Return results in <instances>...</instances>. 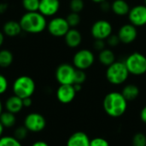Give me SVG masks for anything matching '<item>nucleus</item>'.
Instances as JSON below:
<instances>
[{
  "label": "nucleus",
  "mask_w": 146,
  "mask_h": 146,
  "mask_svg": "<svg viewBox=\"0 0 146 146\" xmlns=\"http://www.w3.org/2000/svg\"><path fill=\"white\" fill-rule=\"evenodd\" d=\"M99 62L106 67H109L115 62V55L114 51L110 48H105L103 50L99 51L98 54Z\"/></svg>",
  "instance_id": "21"
},
{
  "label": "nucleus",
  "mask_w": 146,
  "mask_h": 146,
  "mask_svg": "<svg viewBox=\"0 0 146 146\" xmlns=\"http://www.w3.org/2000/svg\"><path fill=\"white\" fill-rule=\"evenodd\" d=\"M106 44L108 46L110 47H116L118 46L120 44H121V41H120V38L118 37L117 34H111L107 39H106Z\"/></svg>",
  "instance_id": "31"
},
{
  "label": "nucleus",
  "mask_w": 146,
  "mask_h": 146,
  "mask_svg": "<svg viewBox=\"0 0 146 146\" xmlns=\"http://www.w3.org/2000/svg\"><path fill=\"white\" fill-rule=\"evenodd\" d=\"M145 4L146 5V0H145Z\"/></svg>",
  "instance_id": "45"
},
{
  "label": "nucleus",
  "mask_w": 146,
  "mask_h": 146,
  "mask_svg": "<svg viewBox=\"0 0 146 146\" xmlns=\"http://www.w3.org/2000/svg\"><path fill=\"white\" fill-rule=\"evenodd\" d=\"M3 132H4V127L2 125V123L0 122V138L2 137V136H3Z\"/></svg>",
  "instance_id": "42"
},
{
  "label": "nucleus",
  "mask_w": 146,
  "mask_h": 146,
  "mask_svg": "<svg viewBox=\"0 0 146 146\" xmlns=\"http://www.w3.org/2000/svg\"><path fill=\"white\" fill-rule=\"evenodd\" d=\"M22 102H23V106H24V108H29V107H31L32 104H33L32 98H24V99H22Z\"/></svg>",
  "instance_id": "37"
},
{
  "label": "nucleus",
  "mask_w": 146,
  "mask_h": 146,
  "mask_svg": "<svg viewBox=\"0 0 146 146\" xmlns=\"http://www.w3.org/2000/svg\"><path fill=\"white\" fill-rule=\"evenodd\" d=\"M106 45H107L106 40H103V39H95L93 43V47L98 51H101L104 49H105Z\"/></svg>",
  "instance_id": "34"
},
{
  "label": "nucleus",
  "mask_w": 146,
  "mask_h": 146,
  "mask_svg": "<svg viewBox=\"0 0 146 146\" xmlns=\"http://www.w3.org/2000/svg\"><path fill=\"white\" fill-rule=\"evenodd\" d=\"M100 5H101V9H102L103 11L107 12L108 10L111 9V4H110V3L107 2V0L104 1V2H103L102 3H100Z\"/></svg>",
  "instance_id": "35"
},
{
  "label": "nucleus",
  "mask_w": 146,
  "mask_h": 146,
  "mask_svg": "<svg viewBox=\"0 0 146 146\" xmlns=\"http://www.w3.org/2000/svg\"><path fill=\"white\" fill-rule=\"evenodd\" d=\"M121 92L127 102H132L139 98L140 90L139 86L134 84H127L122 88Z\"/></svg>",
  "instance_id": "20"
},
{
  "label": "nucleus",
  "mask_w": 146,
  "mask_h": 146,
  "mask_svg": "<svg viewBox=\"0 0 146 146\" xmlns=\"http://www.w3.org/2000/svg\"><path fill=\"white\" fill-rule=\"evenodd\" d=\"M3 111V103L0 99V115L2 114V112Z\"/></svg>",
  "instance_id": "44"
},
{
  "label": "nucleus",
  "mask_w": 146,
  "mask_h": 146,
  "mask_svg": "<svg viewBox=\"0 0 146 146\" xmlns=\"http://www.w3.org/2000/svg\"><path fill=\"white\" fill-rule=\"evenodd\" d=\"M23 126L29 131V133H40L46 127V120L40 113H29L24 119Z\"/></svg>",
  "instance_id": "7"
},
{
  "label": "nucleus",
  "mask_w": 146,
  "mask_h": 146,
  "mask_svg": "<svg viewBox=\"0 0 146 146\" xmlns=\"http://www.w3.org/2000/svg\"><path fill=\"white\" fill-rule=\"evenodd\" d=\"M91 139L89 136L84 132L74 133L67 141L66 146H90Z\"/></svg>",
  "instance_id": "15"
},
{
  "label": "nucleus",
  "mask_w": 146,
  "mask_h": 146,
  "mask_svg": "<svg viewBox=\"0 0 146 146\" xmlns=\"http://www.w3.org/2000/svg\"><path fill=\"white\" fill-rule=\"evenodd\" d=\"M60 9L59 0H40L38 12L45 17L55 15Z\"/></svg>",
  "instance_id": "14"
},
{
  "label": "nucleus",
  "mask_w": 146,
  "mask_h": 146,
  "mask_svg": "<svg viewBox=\"0 0 146 146\" xmlns=\"http://www.w3.org/2000/svg\"><path fill=\"white\" fill-rule=\"evenodd\" d=\"M129 23L136 27H144L146 25V5L138 4L130 9L127 15Z\"/></svg>",
  "instance_id": "11"
},
{
  "label": "nucleus",
  "mask_w": 146,
  "mask_h": 146,
  "mask_svg": "<svg viewBox=\"0 0 146 146\" xmlns=\"http://www.w3.org/2000/svg\"><path fill=\"white\" fill-rule=\"evenodd\" d=\"M86 80V74L84 70L76 69L75 75H74V84H80L83 85Z\"/></svg>",
  "instance_id": "30"
},
{
  "label": "nucleus",
  "mask_w": 146,
  "mask_h": 146,
  "mask_svg": "<svg viewBox=\"0 0 146 146\" xmlns=\"http://www.w3.org/2000/svg\"><path fill=\"white\" fill-rule=\"evenodd\" d=\"M92 2H93V3H102L103 2H104V1H106V0H91Z\"/></svg>",
  "instance_id": "43"
},
{
  "label": "nucleus",
  "mask_w": 146,
  "mask_h": 146,
  "mask_svg": "<svg viewBox=\"0 0 146 146\" xmlns=\"http://www.w3.org/2000/svg\"><path fill=\"white\" fill-rule=\"evenodd\" d=\"M139 116H140V120L142 121V122H144L146 125V105L142 108Z\"/></svg>",
  "instance_id": "36"
},
{
  "label": "nucleus",
  "mask_w": 146,
  "mask_h": 146,
  "mask_svg": "<svg viewBox=\"0 0 146 146\" xmlns=\"http://www.w3.org/2000/svg\"><path fill=\"white\" fill-rule=\"evenodd\" d=\"M3 40H4V33L0 32V47L2 46V44L3 43Z\"/></svg>",
  "instance_id": "41"
},
{
  "label": "nucleus",
  "mask_w": 146,
  "mask_h": 146,
  "mask_svg": "<svg viewBox=\"0 0 146 146\" xmlns=\"http://www.w3.org/2000/svg\"><path fill=\"white\" fill-rule=\"evenodd\" d=\"M40 0H22V6L27 12L38 11Z\"/></svg>",
  "instance_id": "25"
},
{
  "label": "nucleus",
  "mask_w": 146,
  "mask_h": 146,
  "mask_svg": "<svg viewBox=\"0 0 146 146\" xmlns=\"http://www.w3.org/2000/svg\"><path fill=\"white\" fill-rule=\"evenodd\" d=\"M73 86H74V87L76 92H80L81 89H82V85H80V84H73Z\"/></svg>",
  "instance_id": "40"
},
{
  "label": "nucleus",
  "mask_w": 146,
  "mask_h": 146,
  "mask_svg": "<svg viewBox=\"0 0 146 146\" xmlns=\"http://www.w3.org/2000/svg\"><path fill=\"white\" fill-rule=\"evenodd\" d=\"M95 62L93 52L88 49H81L75 52L73 57V65L76 69L86 71Z\"/></svg>",
  "instance_id": "6"
},
{
  "label": "nucleus",
  "mask_w": 146,
  "mask_h": 146,
  "mask_svg": "<svg viewBox=\"0 0 146 146\" xmlns=\"http://www.w3.org/2000/svg\"><path fill=\"white\" fill-rule=\"evenodd\" d=\"M132 146H146V134L144 133H137L133 136Z\"/></svg>",
  "instance_id": "27"
},
{
  "label": "nucleus",
  "mask_w": 146,
  "mask_h": 146,
  "mask_svg": "<svg viewBox=\"0 0 146 146\" xmlns=\"http://www.w3.org/2000/svg\"><path fill=\"white\" fill-rule=\"evenodd\" d=\"M31 146H50L46 142L43 141V140H38V141H36L34 142Z\"/></svg>",
  "instance_id": "39"
},
{
  "label": "nucleus",
  "mask_w": 146,
  "mask_h": 146,
  "mask_svg": "<svg viewBox=\"0 0 146 146\" xmlns=\"http://www.w3.org/2000/svg\"><path fill=\"white\" fill-rule=\"evenodd\" d=\"M8 9V4L6 3H0V14H3Z\"/></svg>",
  "instance_id": "38"
},
{
  "label": "nucleus",
  "mask_w": 146,
  "mask_h": 146,
  "mask_svg": "<svg viewBox=\"0 0 146 146\" xmlns=\"http://www.w3.org/2000/svg\"><path fill=\"white\" fill-rule=\"evenodd\" d=\"M113 33L112 24L104 19L96 21L91 27V34L94 39L106 40Z\"/></svg>",
  "instance_id": "8"
},
{
  "label": "nucleus",
  "mask_w": 146,
  "mask_h": 146,
  "mask_svg": "<svg viewBox=\"0 0 146 146\" xmlns=\"http://www.w3.org/2000/svg\"><path fill=\"white\" fill-rule=\"evenodd\" d=\"M130 74L125 65L124 62L115 61L114 63L107 67L105 76L107 80L114 86H120L124 84Z\"/></svg>",
  "instance_id": "3"
},
{
  "label": "nucleus",
  "mask_w": 146,
  "mask_h": 146,
  "mask_svg": "<svg viewBox=\"0 0 146 146\" xmlns=\"http://www.w3.org/2000/svg\"><path fill=\"white\" fill-rule=\"evenodd\" d=\"M19 22L22 31L33 34L42 33L47 27L48 24L45 16H44L38 11L27 12L21 16Z\"/></svg>",
  "instance_id": "2"
},
{
  "label": "nucleus",
  "mask_w": 146,
  "mask_h": 146,
  "mask_svg": "<svg viewBox=\"0 0 146 146\" xmlns=\"http://www.w3.org/2000/svg\"><path fill=\"white\" fill-rule=\"evenodd\" d=\"M0 122L4 127V128H11L16 123L15 115L7 110L3 111L0 115Z\"/></svg>",
  "instance_id": "22"
},
{
  "label": "nucleus",
  "mask_w": 146,
  "mask_h": 146,
  "mask_svg": "<svg viewBox=\"0 0 146 146\" xmlns=\"http://www.w3.org/2000/svg\"><path fill=\"white\" fill-rule=\"evenodd\" d=\"M76 68L74 65L62 63L56 70V79L60 85H73Z\"/></svg>",
  "instance_id": "9"
},
{
  "label": "nucleus",
  "mask_w": 146,
  "mask_h": 146,
  "mask_svg": "<svg viewBox=\"0 0 146 146\" xmlns=\"http://www.w3.org/2000/svg\"><path fill=\"white\" fill-rule=\"evenodd\" d=\"M3 33L8 37H16L18 36L21 32V27L19 21H8L3 27Z\"/></svg>",
  "instance_id": "19"
},
{
  "label": "nucleus",
  "mask_w": 146,
  "mask_h": 146,
  "mask_svg": "<svg viewBox=\"0 0 146 146\" xmlns=\"http://www.w3.org/2000/svg\"><path fill=\"white\" fill-rule=\"evenodd\" d=\"M85 3L83 0H71L69 3V9L71 12L80 13L84 9Z\"/></svg>",
  "instance_id": "29"
},
{
  "label": "nucleus",
  "mask_w": 146,
  "mask_h": 146,
  "mask_svg": "<svg viewBox=\"0 0 146 146\" xmlns=\"http://www.w3.org/2000/svg\"><path fill=\"white\" fill-rule=\"evenodd\" d=\"M9 86V82L7 78L0 74V95H3L6 92Z\"/></svg>",
  "instance_id": "33"
},
{
  "label": "nucleus",
  "mask_w": 146,
  "mask_h": 146,
  "mask_svg": "<svg viewBox=\"0 0 146 146\" xmlns=\"http://www.w3.org/2000/svg\"><path fill=\"white\" fill-rule=\"evenodd\" d=\"M117 35L121 43L124 44H130L133 43L138 37V30L135 26L131 23L122 25L118 30Z\"/></svg>",
  "instance_id": "12"
},
{
  "label": "nucleus",
  "mask_w": 146,
  "mask_h": 146,
  "mask_svg": "<svg viewBox=\"0 0 146 146\" xmlns=\"http://www.w3.org/2000/svg\"><path fill=\"white\" fill-rule=\"evenodd\" d=\"M76 91L73 85H60L56 90V98L63 104H70L76 96Z\"/></svg>",
  "instance_id": "13"
},
{
  "label": "nucleus",
  "mask_w": 146,
  "mask_h": 146,
  "mask_svg": "<svg viewBox=\"0 0 146 146\" xmlns=\"http://www.w3.org/2000/svg\"><path fill=\"white\" fill-rule=\"evenodd\" d=\"M64 40L69 48H77L82 42L81 33L76 28H70L64 36Z\"/></svg>",
  "instance_id": "16"
},
{
  "label": "nucleus",
  "mask_w": 146,
  "mask_h": 146,
  "mask_svg": "<svg viewBox=\"0 0 146 146\" xmlns=\"http://www.w3.org/2000/svg\"><path fill=\"white\" fill-rule=\"evenodd\" d=\"M14 60V56L11 51L9 50H0V67L8 68L9 67Z\"/></svg>",
  "instance_id": "23"
},
{
  "label": "nucleus",
  "mask_w": 146,
  "mask_h": 146,
  "mask_svg": "<svg viewBox=\"0 0 146 146\" xmlns=\"http://www.w3.org/2000/svg\"><path fill=\"white\" fill-rule=\"evenodd\" d=\"M66 20L71 28L76 27L80 23V15L79 13H74V12H70L68 16L66 17Z\"/></svg>",
  "instance_id": "26"
},
{
  "label": "nucleus",
  "mask_w": 146,
  "mask_h": 146,
  "mask_svg": "<svg viewBox=\"0 0 146 146\" xmlns=\"http://www.w3.org/2000/svg\"><path fill=\"white\" fill-rule=\"evenodd\" d=\"M70 28L66 18L59 16L52 18L47 24V29L50 34L56 38L64 37Z\"/></svg>",
  "instance_id": "10"
},
{
  "label": "nucleus",
  "mask_w": 146,
  "mask_h": 146,
  "mask_svg": "<svg viewBox=\"0 0 146 146\" xmlns=\"http://www.w3.org/2000/svg\"><path fill=\"white\" fill-rule=\"evenodd\" d=\"M130 6L126 0H114L111 3V10L115 15L125 16L130 11Z\"/></svg>",
  "instance_id": "18"
},
{
  "label": "nucleus",
  "mask_w": 146,
  "mask_h": 146,
  "mask_svg": "<svg viewBox=\"0 0 146 146\" xmlns=\"http://www.w3.org/2000/svg\"><path fill=\"white\" fill-rule=\"evenodd\" d=\"M0 146H22L21 142L14 136H2L0 138Z\"/></svg>",
  "instance_id": "24"
},
{
  "label": "nucleus",
  "mask_w": 146,
  "mask_h": 146,
  "mask_svg": "<svg viewBox=\"0 0 146 146\" xmlns=\"http://www.w3.org/2000/svg\"><path fill=\"white\" fill-rule=\"evenodd\" d=\"M90 146H110V143L107 139L104 138L97 137L91 139Z\"/></svg>",
  "instance_id": "32"
},
{
  "label": "nucleus",
  "mask_w": 146,
  "mask_h": 146,
  "mask_svg": "<svg viewBox=\"0 0 146 146\" xmlns=\"http://www.w3.org/2000/svg\"><path fill=\"white\" fill-rule=\"evenodd\" d=\"M35 89L36 85L33 79L27 75H21L16 78L12 86L14 95L21 98V99L32 98Z\"/></svg>",
  "instance_id": "4"
},
{
  "label": "nucleus",
  "mask_w": 146,
  "mask_h": 146,
  "mask_svg": "<svg viewBox=\"0 0 146 146\" xmlns=\"http://www.w3.org/2000/svg\"><path fill=\"white\" fill-rule=\"evenodd\" d=\"M4 107H5V110L13 113L15 115L20 113L24 108L22 99L15 95H12L6 99L4 103Z\"/></svg>",
  "instance_id": "17"
},
{
  "label": "nucleus",
  "mask_w": 146,
  "mask_h": 146,
  "mask_svg": "<svg viewBox=\"0 0 146 146\" xmlns=\"http://www.w3.org/2000/svg\"><path fill=\"white\" fill-rule=\"evenodd\" d=\"M130 74L141 76L146 74V56L140 52H133L124 61Z\"/></svg>",
  "instance_id": "5"
},
{
  "label": "nucleus",
  "mask_w": 146,
  "mask_h": 146,
  "mask_svg": "<svg viewBox=\"0 0 146 146\" xmlns=\"http://www.w3.org/2000/svg\"><path fill=\"white\" fill-rule=\"evenodd\" d=\"M127 103L128 102L123 97L121 92H110L105 95L103 100V108L109 116L118 118L127 112Z\"/></svg>",
  "instance_id": "1"
},
{
  "label": "nucleus",
  "mask_w": 146,
  "mask_h": 146,
  "mask_svg": "<svg viewBox=\"0 0 146 146\" xmlns=\"http://www.w3.org/2000/svg\"><path fill=\"white\" fill-rule=\"evenodd\" d=\"M28 133H29V131L24 126H21V127H18L15 128V133H14V137L21 142L27 138Z\"/></svg>",
  "instance_id": "28"
}]
</instances>
